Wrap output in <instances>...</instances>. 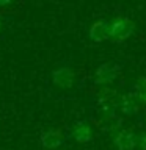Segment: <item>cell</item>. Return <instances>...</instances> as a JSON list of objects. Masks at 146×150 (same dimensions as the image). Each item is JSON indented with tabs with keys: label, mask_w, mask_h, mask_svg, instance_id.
<instances>
[{
	"label": "cell",
	"mask_w": 146,
	"mask_h": 150,
	"mask_svg": "<svg viewBox=\"0 0 146 150\" xmlns=\"http://www.w3.org/2000/svg\"><path fill=\"white\" fill-rule=\"evenodd\" d=\"M110 23V39L115 42L126 41L135 31V23L129 17H115Z\"/></svg>",
	"instance_id": "6da1fadb"
},
{
	"label": "cell",
	"mask_w": 146,
	"mask_h": 150,
	"mask_svg": "<svg viewBox=\"0 0 146 150\" xmlns=\"http://www.w3.org/2000/svg\"><path fill=\"white\" fill-rule=\"evenodd\" d=\"M120 67L113 63H104L94 72V83L99 86H108L118 78Z\"/></svg>",
	"instance_id": "7a4b0ae2"
},
{
	"label": "cell",
	"mask_w": 146,
	"mask_h": 150,
	"mask_svg": "<svg viewBox=\"0 0 146 150\" xmlns=\"http://www.w3.org/2000/svg\"><path fill=\"white\" fill-rule=\"evenodd\" d=\"M113 144L118 150H134L138 145V136L127 128L118 130L113 136Z\"/></svg>",
	"instance_id": "3957f363"
},
{
	"label": "cell",
	"mask_w": 146,
	"mask_h": 150,
	"mask_svg": "<svg viewBox=\"0 0 146 150\" xmlns=\"http://www.w3.org/2000/svg\"><path fill=\"white\" fill-rule=\"evenodd\" d=\"M89 39L93 42H104L107 39H110V23L107 21H96L91 23L88 30Z\"/></svg>",
	"instance_id": "277c9868"
},
{
	"label": "cell",
	"mask_w": 146,
	"mask_h": 150,
	"mask_svg": "<svg viewBox=\"0 0 146 150\" xmlns=\"http://www.w3.org/2000/svg\"><path fill=\"white\" fill-rule=\"evenodd\" d=\"M74 70L69 67H58L57 70H54L52 74V80H54V84L58 86L61 89H69L72 88L74 84Z\"/></svg>",
	"instance_id": "5b68a950"
},
{
	"label": "cell",
	"mask_w": 146,
	"mask_h": 150,
	"mask_svg": "<svg viewBox=\"0 0 146 150\" xmlns=\"http://www.w3.org/2000/svg\"><path fill=\"white\" fill-rule=\"evenodd\" d=\"M63 141H64L63 133L57 128H50L41 134V145L47 150H55V149L61 147Z\"/></svg>",
	"instance_id": "8992f818"
},
{
	"label": "cell",
	"mask_w": 146,
	"mask_h": 150,
	"mask_svg": "<svg viewBox=\"0 0 146 150\" xmlns=\"http://www.w3.org/2000/svg\"><path fill=\"white\" fill-rule=\"evenodd\" d=\"M72 138L80 144L89 142L93 139V128L88 122H77L72 128Z\"/></svg>",
	"instance_id": "52a82bcc"
},
{
	"label": "cell",
	"mask_w": 146,
	"mask_h": 150,
	"mask_svg": "<svg viewBox=\"0 0 146 150\" xmlns=\"http://www.w3.org/2000/svg\"><path fill=\"white\" fill-rule=\"evenodd\" d=\"M138 108H140V102L137 100L134 92H129V94L121 96V98H120V110H121L122 114H126V116L137 114Z\"/></svg>",
	"instance_id": "ba28073f"
},
{
	"label": "cell",
	"mask_w": 146,
	"mask_h": 150,
	"mask_svg": "<svg viewBox=\"0 0 146 150\" xmlns=\"http://www.w3.org/2000/svg\"><path fill=\"white\" fill-rule=\"evenodd\" d=\"M134 96L140 102V105H146V77H140L137 80Z\"/></svg>",
	"instance_id": "9c48e42d"
},
{
	"label": "cell",
	"mask_w": 146,
	"mask_h": 150,
	"mask_svg": "<svg viewBox=\"0 0 146 150\" xmlns=\"http://www.w3.org/2000/svg\"><path fill=\"white\" fill-rule=\"evenodd\" d=\"M138 147L141 150H146V131H143V133L138 136Z\"/></svg>",
	"instance_id": "30bf717a"
},
{
	"label": "cell",
	"mask_w": 146,
	"mask_h": 150,
	"mask_svg": "<svg viewBox=\"0 0 146 150\" xmlns=\"http://www.w3.org/2000/svg\"><path fill=\"white\" fill-rule=\"evenodd\" d=\"M11 5V2H0V8L2 6H9Z\"/></svg>",
	"instance_id": "8fae6325"
},
{
	"label": "cell",
	"mask_w": 146,
	"mask_h": 150,
	"mask_svg": "<svg viewBox=\"0 0 146 150\" xmlns=\"http://www.w3.org/2000/svg\"><path fill=\"white\" fill-rule=\"evenodd\" d=\"M0 30H2V17H0Z\"/></svg>",
	"instance_id": "7c38bea8"
}]
</instances>
